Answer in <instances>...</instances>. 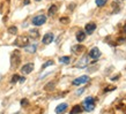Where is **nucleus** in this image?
<instances>
[{"label": "nucleus", "mask_w": 126, "mask_h": 114, "mask_svg": "<svg viewBox=\"0 0 126 114\" xmlns=\"http://www.w3.org/2000/svg\"><path fill=\"white\" fill-rule=\"evenodd\" d=\"M82 107H83L84 111L92 112V111L95 108V99L93 98V97H87V98L82 101Z\"/></svg>", "instance_id": "obj_1"}, {"label": "nucleus", "mask_w": 126, "mask_h": 114, "mask_svg": "<svg viewBox=\"0 0 126 114\" xmlns=\"http://www.w3.org/2000/svg\"><path fill=\"white\" fill-rule=\"evenodd\" d=\"M21 62V54H20L19 50H15L13 53H12V58H11V65L12 68H17Z\"/></svg>", "instance_id": "obj_2"}, {"label": "nucleus", "mask_w": 126, "mask_h": 114, "mask_svg": "<svg viewBox=\"0 0 126 114\" xmlns=\"http://www.w3.org/2000/svg\"><path fill=\"white\" fill-rule=\"evenodd\" d=\"M45 22H46V16L42 15V14H41V15L35 16V17H32V20H31V23H32L34 25H36V27L43 25Z\"/></svg>", "instance_id": "obj_3"}, {"label": "nucleus", "mask_w": 126, "mask_h": 114, "mask_svg": "<svg viewBox=\"0 0 126 114\" xmlns=\"http://www.w3.org/2000/svg\"><path fill=\"white\" fill-rule=\"evenodd\" d=\"M14 44L16 46H19V47H26L27 45H29V38L26 37V36H21V37L16 39Z\"/></svg>", "instance_id": "obj_4"}, {"label": "nucleus", "mask_w": 126, "mask_h": 114, "mask_svg": "<svg viewBox=\"0 0 126 114\" xmlns=\"http://www.w3.org/2000/svg\"><path fill=\"white\" fill-rule=\"evenodd\" d=\"M88 81H89V76H87V75L80 76V77H78V78H75V80L73 81V85H75V87H79V85H81V84L87 83Z\"/></svg>", "instance_id": "obj_5"}, {"label": "nucleus", "mask_w": 126, "mask_h": 114, "mask_svg": "<svg viewBox=\"0 0 126 114\" xmlns=\"http://www.w3.org/2000/svg\"><path fill=\"white\" fill-rule=\"evenodd\" d=\"M88 62H89V59H88V55H83L82 58H80V60L78 61L77 67L80 69H83L88 66Z\"/></svg>", "instance_id": "obj_6"}, {"label": "nucleus", "mask_w": 126, "mask_h": 114, "mask_svg": "<svg viewBox=\"0 0 126 114\" xmlns=\"http://www.w3.org/2000/svg\"><path fill=\"white\" fill-rule=\"evenodd\" d=\"M88 55H89V58H92V59L96 60V59H98V58L101 57V51H99L98 47H93V49L89 51Z\"/></svg>", "instance_id": "obj_7"}, {"label": "nucleus", "mask_w": 126, "mask_h": 114, "mask_svg": "<svg viewBox=\"0 0 126 114\" xmlns=\"http://www.w3.org/2000/svg\"><path fill=\"white\" fill-rule=\"evenodd\" d=\"M54 39V36L52 32H47V34H45L44 36H43V39H42V43L43 44H45V45H49V44H51V43L53 42Z\"/></svg>", "instance_id": "obj_8"}, {"label": "nucleus", "mask_w": 126, "mask_h": 114, "mask_svg": "<svg viewBox=\"0 0 126 114\" xmlns=\"http://www.w3.org/2000/svg\"><path fill=\"white\" fill-rule=\"evenodd\" d=\"M34 70V63H27V65H24L21 68V72L23 73V74H30L31 72Z\"/></svg>", "instance_id": "obj_9"}, {"label": "nucleus", "mask_w": 126, "mask_h": 114, "mask_svg": "<svg viewBox=\"0 0 126 114\" xmlns=\"http://www.w3.org/2000/svg\"><path fill=\"white\" fill-rule=\"evenodd\" d=\"M84 30H86V34L92 35L93 32L96 30V24L95 23H87V24H86V28H84Z\"/></svg>", "instance_id": "obj_10"}, {"label": "nucleus", "mask_w": 126, "mask_h": 114, "mask_svg": "<svg viewBox=\"0 0 126 114\" xmlns=\"http://www.w3.org/2000/svg\"><path fill=\"white\" fill-rule=\"evenodd\" d=\"M67 107H68V105L66 103H63V104H59L57 107H56V113L57 114H61V113H64L66 110H67Z\"/></svg>", "instance_id": "obj_11"}, {"label": "nucleus", "mask_w": 126, "mask_h": 114, "mask_svg": "<svg viewBox=\"0 0 126 114\" xmlns=\"http://www.w3.org/2000/svg\"><path fill=\"white\" fill-rule=\"evenodd\" d=\"M84 51V46L82 45H75L72 47V52L75 54H79V53H82Z\"/></svg>", "instance_id": "obj_12"}, {"label": "nucleus", "mask_w": 126, "mask_h": 114, "mask_svg": "<svg viewBox=\"0 0 126 114\" xmlns=\"http://www.w3.org/2000/svg\"><path fill=\"white\" fill-rule=\"evenodd\" d=\"M84 39H86V32L82 31V30L78 31V34H77V40L78 42L81 43V42H83Z\"/></svg>", "instance_id": "obj_13"}, {"label": "nucleus", "mask_w": 126, "mask_h": 114, "mask_svg": "<svg viewBox=\"0 0 126 114\" xmlns=\"http://www.w3.org/2000/svg\"><path fill=\"white\" fill-rule=\"evenodd\" d=\"M82 112V107L80 106V105H75V106H73V108L71 110V112H69V114H79Z\"/></svg>", "instance_id": "obj_14"}, {"label": "nucleus", "mask_w": 126, "mask_h": 114, "mask_svg": "<svg viewBox=\"0 0 126 114\" xmlns=\"http://www.w3.org/2000/svg\"><path fill=\"white\" fill-rule=\"evenodd\" d=\"M37 50V45L36 44H32V45H27L26 46V51L28 53H35Z\"/></svg>", "instance_id": "obj_15"}, {"label": "nucleus", "mask_w": 126, "mask_h": 114, "mask_svg": "<svg viewBox=\"0 0 126 114\" xmlns=\"http://www.w3.org/2000/svg\"><path fill=\"white\" fill-rule=\"evenodd\" d=\"M29 36H30L31 38L36 39V38L39 37V31L37 30V29H31V30H29Z\"/></svg>", "instance_id": "obj_16"}, {"label": "nucleus", "mask_w": 126, "mask_h": 114, "mask_svg": "<svg viewBox=\"0 0 126 114\" xmlns=\"http://www.w3.org/2000/svg\"><path fill=\"white\" fill-rule=\"evenodd\" d=\"M57 9H58L57 6H56V5H52V6L49 8V15L50 16H53L54 14L57 13Z\"/></svg>", "instance_id": "obj_17"}, {"label": "nucleus", "mask_w": 126, "mask_h": 114, "mask_svg": "<svg viewBox=\"0 0 126 114\" xmlns=\"http://www.w3.org/2000/svg\"><path fill=\"white\" fill-rule=\"evenodd\" d=\"M59 61H60L61 63H69L71 58H69V57H60V58H59Z\"/></svg>", "instance_id": "obj_18"}, {"label": "nucleus", "mask_w": 126, "mask_h": 114, "mask_svg": "<svg viewBox=\"0 0 126 114\" xmlns=\"http://www.w3.org/2000/svg\"><path fill=\"white\" fill-rule=\"evenodd\" d=\"M95 2L98 7H102V6H104L108 2V0H95Z\"/></svg>", "instance_id": "obj_19"}, {"label": "nucleus", "mask_w": 126, "mask_h": 114, "mask_svg": "<svg viewBox=\"0 0 126 114\" xmlns=\"http://www.w3.org/2000/svg\"><path fill=\"white\" fill-rule=\"evenodd\" d=\"M54 89V82H50V83L46 84L45 87V90H47V91H50V90H53Z\"/></svg>", "instance_id": "obj_20"}, {"label": "nucleus", "mask_w": 126, "mask_h": 114, "mask_svg": "<svg viewBox=\"0 0 126 114\" xmlns=\"http://www.w3.org/2000/svg\"><path fill=\"white\" fill-rule=\"evenodd\" d=\"M8 31H9V34H12V35H16L17 34V28L16 27H11L9 29H8Z\"/></svg>", "instance_id": "obj_21"}, {"label": "nucleus", "mask_w": 126, "mask_h": 114, "mask_svg": "<svg viewBox=\"0 0 126 114\" xmlns=\"http://www.w3.org/2000/svg\"><path fill=\"white\" fill-rule=\"evenodd\" d=\"M53 65V61L52 60H49V61H46L45 63H44V65L42 66V69H45L46 67H49V66H52Z\"/></svg>", "instance_id": "obj_22"}, {"label": "nucleus", "mask_w": 126, "mask_h": 114, "mask_svg": "<svg viewBox=\"0 0 126 114\" xmlns=\"http://www.w3.org/2000/svg\"><path fill=\"white\" fill-rule=\"evenodd\" d=\"M19 80H20V76L17 75V74H15V75H13V77H12L11 82H12V83H16V82H17Z\"/></svg>", "instance_id": "obj_23"}, {"label": "nucleus", "mask_w": 126, "mask_h": 114, "mask_svg": "<svg viewBox=\"0 0 126 114\" xmlns=\"http://www.w3.org/2000/svg\"><path fill=\"white\" fill-rule=\"evenodd\" d=\"M60 22L63 23V24H67V23L69 22V19H68V17H61Z\"/></svg>", "instance_id": "obj_24"}, {"label": "nucleus", "mask_w": 126, "mask_h": 114, "mask_svg": "<svg viewBox=\"0 0 126 114\" xmlns=\"http://www.w3.org/2000/svg\"><path fill=\"white\" fill-rule=\"evenodd\" d=\"M21 105H22V106H26V105H28V99H22V100H21Z\"/></svg>", "instance_id": "obj_25"}, {"label": "nucleus", "mask_w": 126, "mask_h": 114, "mask_svg": "<svg viewBox=\"0 0 126 114\" xmlns=\"http://www.w3.org/2000/svg\"><path fill=\"white\" fill-rule=\"evenodd\" d=\"M83 91H84V88H82V89H80V90H78V91H77V95H78V96H80Z\"/></svg>", "instance_id": "obj_26"}, {"label": "nucleus", "mask_w": 126, "mask_h": 114, "mask_svg": "<svg viewBox=\"0 0 126 114\" xmlns=\"http://www.w3.org/2000/svg\"><path fill=\"white\" fill-rule=\"evenodd\" d=\"M20 82H21V83H23V82H24V81H26V78H24V77H20Z\"/></svg>", "instance_id": "obj_27"}, {"label": "nucleus", "mask_w": 126, "mask_h": 114, "mask_svg": "<svg viewBox=\"0 0 126 114\" xmlns=\"http://www.w3.org/2000/svg\"><path fill=\"white\" fill-rule=\"evenodd\" d=\"M123 32H124V34H126V24L123 27Z\"/></svg>", "instance_id": "obj_28"}, {"label": "nucleus", "mask_w": 126, "mask_h": 114, "mask_svg": "<svg viewBox=\"0 0 126 114\" xmlns=\"http://www.w3.org/2000/svg\"><path fill=\"white\" fill-rule=\"evenodd\" d=\"M29 2H30L29 0H24V5H28V4H29Z\"/></svg>", "instance_id": "obj_29"}, {"label": "nucleus", "mask_w": 126, "mask_h": 114, "mask_svg": "<svg viewBox=\"0 0 126 114\" xmlns=\"http://www.w3.org/2000/svg\"><path fill=\"white\" fill-rule=\"evenodd\" d=\"M14 114H21V113H20V112H16V113H14Z\"/></svg>", "instance_id": "obj_30"}, {"label": "nucleus", "mask_w": 126, "mask_h": 114, "mask_svg": "<svg viewBox=\"0 0 126 114\" xmlns=\"http://www.w3.org/2000/svg\"><path fill=\"white\" fill-rule=\"evenodd\" d=\"M0 80H1V75H0Z\"/></svg>", "instance_id": "obj_31"}, {"label": "nucleus", "mask_w": 126, "mask_h": 114, "mask_svg": "<svg viewBox=\"0 0 126 114\" xmlns=\"http://www.w3.org/2000/svg\"><path fill=\"white\" fill-rule=\"evenodd\" d=\"M36 1H41V0H36Z\"/></svg>", "instance_id": "obj_32"}, {"label": "nucleus", "mask_w": 126, "mask_h": 114, "mask_svg": "<svg viewBox=\"0 0 126 114\" xmlns=\"http://www.w3.org/2000/svg\"><path fill=\"white\" fill-rule=\"evenodd\" d=\"M115 1H117V0H115Z\"/></svg>", "instance_id": "obj_33"}, {"label": "nucleus", "mask_w": 126, "mask_h": 114, "mask_svg": "<svg viewBox=\"0 0 126 114\" xmlns=\"http://www.w3.org/2000/svg\"><path fill=\"white\" fill-rule=\"evenodd\" d=\"M0 114H2V113H0Z\"/></svg>", "instance_id": "obj_34"}]
</instances>
